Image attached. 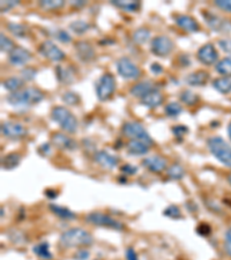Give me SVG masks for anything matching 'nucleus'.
<instances>
[{
	"label": "nucleus",
	"mask_w": 231,
	"mask_h": 260,
	"mask_svg": "<svg viewBox=\"0 0 231 260\" xmlns=\"http://www.w3.org/2000/svg\"><path fill=\"white\" fill-rule=\"evenodd\" d=\"M1 133L12 139H20L27 136V130L23 125L14 123V121H6L1 124Z\"/></svg>",
	"instance_id": "obj_11"
},
{
	"label": "nucleus",
	"mask_w": 231,
	"mask_h": 260,
	"mask_svg": "<svg viewBox=\"0 0 231 260\" xmlns=\"http://www.w3.org/2000/svg\"><path fill=\"white\" fill-rule=\"evenodd\" d=\"M150 71L154 73V74H160V73L163 72V67L160 65V64H152L150 65Z\"/></svg>",
	"instance_id": "obj_54"
},
{
	"label": "nucleus",
	"mask_w": 231,
	"mask_h": 260,
	"mask_svg": "<svg viewBox=\"0 0 231 260\" xmlns=\"http://www.w3.org/2000/svg\"><path fill=\"white\" fill-rule=\"evenodd\" d=\"M217 58H219V53L213 44H206L198 51V59L205 65H211L216 62Z\"/></svg>",
	"instance_id": "obj_14"
},
{
	"label": "nucleus",
	"mask_w": 231,
	"mask_h": 260,
	"mask_svg": "<svg viewBox=\"0 0 231 260\" xmlns=\"http://www.w3.org/2000/svg\"><path fill=\"white\" fill-rule=\"evenodd\" d=\"M95 161L98 163L99 165L103 166L104 169H114L116 165H118V159L116 156H112L111 154H109L104 150H99L95 154Z\"/></svg>",
	"instance_id": "obj_18"
},
{
	"label": "nucleus",
	"mask_w": 231,
	"mask_h": 260,
	"mask_svg": "<svg viewBox=\"0 0 231 260\" xmlns=\"http://www.w3.org/2000/svg\"><path fill=\"white\" fill-rule=\"evenodd\" d=\"M164 112L166 116H169V117H177V116H179L183 112V108L181 104L177 103V102H171V103L166 105Z\"/></svg>",
	"instance_id": "obj_37"
},
{
	"label": "nucleus",
	"mask_w": 231,
	"mask_h": 260,
	"mask_svg": "<svg viewBox=\"0 0 231 260\" xmlns=\"http://www.w3.org/2000/svg\"><path fill=\"white\" fill-rule=\"evenodd\" d=\"M46 194L47 198H56L57 197V192L53 191V190H46Z\"/></svg>",
	"instance_id": "obj_56"
},
{
	"label": "nucleus",
	"mask_w": 231,
	"mask_h": 260,
	"mask_svg": "<svg viewBox=\"0 0 231 260\" xmlns=\"http://www.w3.org/2000/svg\"><path fill=\"white\" fill-rule=\"evenodd\" d=\"M2 216H4V208L1 207V217H2Z\"/></svg>",
	"instance_id": "obj_59"
},
{
	"label": "nucleus",
	"mask_w": 231,
	"mask_h": 260,
	"mask_svg": "<svg viewBox=\"0 0 231 260\" xmlns=\"http://www.w3.org/2000/svg\"><path fill=\"white\" fill-rule=\"evenodd\" d=\"M176 24L184 30L188 31V33H197L199 28H200L198 22L193 18L188 17V15H178V17H176Z\"/></svg>",
	"instance_id": "obj_20"
},
{
	"label": "nucleus",
	"mask_w": 231,
	"mask_h": 260,
	"mask_svg": "<svg viewBox=\"0 0 231 260\" xmlns=\"http://www.w3.org/2000/svg\"><path fill=\"white\" fill-rule=\"evenodd\" d=\"M220 47H222V50L224 52L231 54V40L229 38H226V40H221L220 41Z\"/></svg>",
	"instance_id": "obj_51"
},
{
	"label": "nucleus",
	"mask_w": 231,
	"mask_h": 260,
	"mask_svg": "<svg viewBox=\"0 0 231 260\" xmlns=\"http://www.w3.org/2000/svg\"><path fill=\"white\" fill-rule=\"evenodd\" d=\"M38 51H40L42 56H44L51 62H62V60L65 59V53L51 41L43 42L40 46Z\"/></svg>",
	"instance_id": "obj_9"
},
{
	"label": "nucleus",
	"mask_w": 231,
	"mask_h": 260,
	"mask_svg": "<svg viewBox=\"0 0 231 260\" xmlns=\"http://www.w3.org/2000/svg\"><path fill=\"white\" fill-rule=\"evenodd\" d=\"M56 74L58 80L62 83H65V85H69V83L74 81V71L70 69V67L57 66Z\"/></svg>",
	"instance_id": "obj_23"
},
{
	"label": "nucleus",
	"mask_w": 231,
	"mask_h": 260,
	"mask_svg": "<svg viewBox=\"0 0 231 260\" xmlns=\"http://www.w3.org/2000/svg\"><path fill=\"white\" fill-rule=\"evenodd\" d=\"M42 152H44L46 154H49L50 153V150H49V144L46 143V144H43V146H41V148H40Z\"/></svg>",
	"instance_id": "obj_57"
},
{
	"label": "nucleus",
	"mask_w": 231,
	"mask_h": 260,
	"mask_svg": "<svg viewBox=\"0 0 231 260\" xmlns=\"http://www.w3.org/2000/svg\"><path fill=\"white\" fill-rule=\"evenodd\" d=\"M70 4H72L73 6H76V7H82V6L86 5V1L85 0H81V1H78V0H73Z\"/></svg>",
	"instance_id": "obj_55"
},
{
	"label": "nucleus",
	"mask_w": 231,
	"mask_h": 260,
	"mask_svg": "<svg viewBox=\"0 0 231 260\" xmlns=\"http://www.w3.org/2000/svg\"><path fill=\"white\" fill-rule=\"evenodd\" d=\"M37 71L35 69H31V67H25V69L21 71V78L25 80V81H31V80H34Z\"/></svg>",
	"instance_id": "obj_42"
},
{
	"label": "nucleus",
	"mask_w": 231,
	"mask_h": 260,
	"mask_svg": "<svg viewBox=\"0 0 231 260\" xmlns=\"http://www.w3.org/2000/svg\"><path fill=\"white\" fill-rule=\"evenodd\" d=\"M163 95L157 89L149 92L143 97H141V103L149 109H155L162 104Z\"/></svg>",
	"instance_id": "obj_19"
},
{
	"label": "nucleus",
	"mask_w": 231,
	"mask_h": 260,
	"mask_svg": "<svg viewBox=\"0 0 231 260\" xmlns=\"http://www.w3.org/2000/svg\"><path fill=\"white\" fill-rule=\"evenodd\" d=\"M173 49V43L169 37L157 36L153 40L150 44V50L154 54L160 57H165L171 52Z\"/></svg>",
	"instance_id": "obj_10"
},
{
	"label": "nucleus",
	"mask_w": 231,
	"mask_h": 260,
	"mask_svg": "<svg viewBox=\"0 0 231 260\" xmlns=\"http://www.w3.org/2000/svg\"><path fill=\"white\" fill-rule=\"evenodd\" d=\"M51 141L57 148L64 150H74L76 148V142L69 137L65 136L63 133H54L51 137Z\"/></svg>",
	"instance_id": "obj_17"
},
{
	"label": "nucleus",
	"mask_w": 231,
	"mask_h": 260,
	"mask_svg": "<svg viewBox=\"0 0 231 260\" xmlns=\"http://www.w3.org/2000/svg\"><path fill=\"white\" fill-rule=\"evenodd\" d=\"M50 210L52 211L57 216H59L60 219H65V220L75 219V214L66 207H62V206H59V205L52 204V205H50Z\"/></svg>",
	"instance_id": "obj_27"
},
{
	"label": "nucleus",
	"mask_w": 231,
	"mask_h": 260,
	"mask_svg": "<svg viewBox=\"0 0 231 260\" xmlns=\"http://www.w3.org/2000/svg\"><path fill=\"white\" fill-rule=\"evenodd\" d=\"M89 257V252L87 250H79L78 252L75 253L74 258L76 260H87Z\"/></svg>",
	"instance_id": "obj_52"
},
{
	"label": "nucleus",
	"mask_w": 231,
	"mask_h": 260,
	"mask_svg": "<svg viewBox=\"0 0 231 260\" xmlns=\"http://www.w3.org/2000/svg\"><path fill=\"white\" fill-rule=\"evenodd\" d=\"M116 89V80L110 73H105L99 78L96 85V95L99 101H107L114 94Z\"/></svg>",
	"instance_id": "obj_6"
},
{
	"label": "nucleus",
	"mask_w": 231,
	"mask_h": 260,
	"mask_svg": "<svg viewBox=\"0 0 231 260\" xmlns=\"http://www.w3.org/2000/svg\"><path fill=\"white\" fill-rule=\"evenodd\" d=\"M228 131H229V137H230V139H231V123L229 125V127H228Z\"/></svg>",
	"instance_id": "obj_58"
},
{
	"label": "nucleus",
	"mask_w": 231,
	"mask_h": 260,
	"mask_svg": "<svg viewBox=\"0 0 231 260\" xmlns=\"http://www.w3.org/2000/svg\"><path fill=\"white\" fill-rule=\"evenodd\" d=\"M229 182H230V184H231V173H230V176H229Z\"/></svg>",
	"instance_id": "obj_60"
},
{
	"label": "nucleus",
	"mask_w": 231,
	"mask_h": 260,
	"mask_svg": "<svg viewBox=\"0 0 231 260\" xmlns=\"http://www.w3.org/2000/svg\"><path fill=\"white\" fill-rule=\"evenodd\" d=\"M125 256H126L127 260H139L138 259V256H137L136 251H134V250L131 249V248H128L126 250V252H125Z\"/></svg>",
	"instance_id": "obj_53"
},
{
	"label": "nucleus",
	"mask_w": 231,
	"mask_h": 260,
	"mask_svg": "<svg viewBox=\"0 0 231 260\" xmlns=\"http://www.w3.org/2000/svg\"><path fill=\"white\" fill-rule=\"evenodd\" d=\"M179 98H181V101L183 102V103H185L186 105H194V104H197L199 101L198 95H195L193 92H190V91L183 92L182 94L179 95Z\"/></svg>",
	"instance_id": "obj_36"
},
{
	"label": "nucleus",
	"mask_w": 231,
	"mask_h": 260,
	"mask_svg": "<svg viewBox=\"0 0 231 260\" xmlns=\"http://www.w3.org/2000/svg\"><path fill=\"white\" fill-rule=\"evenodd\" d=\"M87 222L94 224V226L110 228L114 230H123L124 224L119 222V221L115 220L114 217L109 216L107 214L103 213H91L86 216Z\"/></svg>",
	"instance_id": "obj_7"
},
{
	"label": "nucleus",
	"mask_w": 231,
	"mask_h": 260,
	"mask_svg": "<svg viewBox=\"0 0 231 260\" xmlns=\"http://www.w3.org/2000/svg\"><path fill=\"white\" fill-rule=\"evenodd\" d=\"M187 131H188V128L186 126H183V125H177V126L172 127L173 134H175V136H177V137L184 136V134L187 133Z\"/></svg>",
	"instance_id": "obj_49"
},
{
	"label": "nucleus",
	"mask_w": 231,
	"mask_h": 260,
	"mask_svg": "<svg viewBox=\"0 0 231 260\" xmlns=\"http://www.w3.org/2000/svg\"><path fill=\"white\" fill-rule=\"evenodd\" d=\"M7 29L13 35H14V36H17V37H24L25 34H27V29H25L24 25L14 24V22L8 24Z\"/></svg>",
	"instance_id": "obj_38"
},
{
	"label": "nucleus",
	"mask_w": 231,
	"mask_h": 260,
	"mask_svg": "<svg viewBox=\"0 0 231 260\" xmlns=\"http://www.w3.org/2000/svg\"><path fill=\"white\" fill-rule=\"evenodd\" d=\"M7 235H8L9 240H11L12 243H15V244H24V243H27V238H25L24 234L22 233V231L12 230V231H9Z\"/></svg>",
	"instance_id": "obj_39"
},
{
	"label": "nucleus",
	"mask_w": 231,
	"mask_h": 260,
	"mask_svg": "<svg viewBox=\"0 0 231 260\" xmlns=\"http://www.w3.org/2000/svg\"><path fill=\"white\" fill-rule=\"evenodd\" d=\"M118 73L127 80H136L140 76V69L134 64L130 58L123 57L117 62Z\"/></svg>",
	"instance_id": "obj_8"
},
{
	"label": "nucleus",
	"mask_w": 231,
	"mask_h": 260,
	"mask_svg": "<svg viewBox=\"0 0 231 260\" xmlns=\"http://www.w3.org/2000/svg\"><path fill=\"white\" fill-rule=\"evenodd\" d=\"M142 165L152 172H162L166 168V160L160 155L146 157L142 161Z\"/></svg>",
	"instance_id": "obj_16"
},
{
	"label": "nucleus",
	"mask_w": 231,
	"mask_h": 260,
	"mask_svg": "<svg viewBox=\"0 0 231 260\" xmlns=\"http://www.w3.org/2000/svg\"><path fill=\"white\" fill-rule=\"evenodd\" d=\"M166 175L171 179H182L185 175V170L181 165L175 163V165H170L169 168L166 169Z\"/></svg>",
	"instance_id": "obj_31"
},
{
	"label": "nucleus",
	"mask_w": 231,
	"mask_h": 260,
	"mask_svg": "<svg viewBox=\"0 0 231 260\" xmlns=\"http://www.w3.org/2000/svg\"><path fill=\"white\" fill-rule=\"evenodd\" d=\"M224 250L227 255L231 257V228L226 233V243H224Z\"/></svg>",
	"instance_id": "obj_48"
},
{
	"label": "nucleus",
	"mask_w": 231,
	"mask_h": 260,
	"mask_svg": "<svg viewBox=\"0 0 231 260\" xmlns=\"http://www.w3.org/2000/svg\"><path fill=\"white\" fill-rule=\"evenodd\" d=\"M51 118L69 133H75L78 128V120L75 116L64 107H54L51 111Z\"/></svg>",
	"instance_id": "obj_3"
},
{
	"label": "nucleus",
	"mask_w": 231,
	"mask_h": 260,
	"mask_svg": "<svg viewBox=\"0 0 231 260\" xmlns=\"http://www.w3.org/2000/svg\"><path fill=\"white\" fill-rule=\"evenodd\" d=\"M0 47H1L2 52H8V53H11L12 51L15 49L14 43H13L8 37H6L4 34L0 35Z\"/></svg>",
	"instance_id": "obj_40"
},
{
	"label": "nucleus",
	"mask_w": 231,
	"mask_h": 260,
	"mask_svg": "<svg viewBox=\"0 0 231 260\" xmlns=\"http://www.w3.org/2000/svg\"><path fill=\"white\" fill-rule=\"evenodd\" d=\"M33 251L35 255H36L38 258L43 259V260H50L52 259V255L49 251V243L44 242L41 244H37V245L34 246Z\"/></svg>",
	"instance_id": "obj_28"
},
{
	"label": "nucleus",
	"mask_w": 231,
	"mask_h": 260,
	"mask_svg": "<svg viewBox=\"0 0 231 260\" xmlns=\"http://www.w3.org/2000/svg\"><path fill=\"white\" fill-rule=\"evenodd\" d=\"M150 37V31L146 28H140L138 30L134 31L133 34V41L138 44H143L149 40Z\"/></svg>",
	"instance_id": "obj_34"
},
{
	"label": "nucleus",
	"mask_w": 231,
	"mask_h": 260,
	"mask_svg": "<svg viewBox=\"0 0 231 260\" xmlns=\"http://www.w3.org/2000/svg\"><path fill=\"white\" fill-rule=\"evenodd\" d=\"M65 1L62 0H42L40 1V6L46 11H54V9H59L64 7Z\"/></svg>",
	"instance_id": "obj_33"
},
{
	"label": "nucleus",
	"mask_w": 231,
	"mask_h": 260,
	"mask_svg": "<svg viewBox=\"0 0 231 260\" xmlns=\"http://www.w3.org/2000/svg\"><path fill=\"white\" fill-rule=\"evenodd\" d=\"M215 70H216L220 74L226 75V76H231V59L230 58H224V59L220 60V62L216 64Z\"/></svg>",
	"instance_id": "obj_32"
},
{
	"label": "nucleus",
	"mask_w": 231,
	"mask_h": 260,
	"mask_svg": "<svg viewBox=\"0 0 231 260\" xmlns=\"http://www.w3.org/2000/svg\"><path fill=\"white\" fill-rule=\"evenodd\" d=\"M44 98L42 91L35 87H29L23 91L12 93L7 96V102L14 107H29V105L40 103Z\"/></svg>",
	"instance_id": "obj_2"
},
{
	"label": "nucleus",
	"mask_w": 231,
	"mask_h": 260,
	"mask_svg": "<svg viewBox=\"0 0 231 260\" xmlns=\"http://www.w3.org/2000/svg\"><path fill=\"white\" fill-rule=\"evenodd\" d=\"M123 133L125 137L130 138L131 140H140L149 147L154 144L153 139L144 130V127L137 121H128V123L124 124Z\"/></svg>",
	"instance_id": "obj_5"
},
{
	"label": "nucleus",
	"mask_w": 231,
	"mask_h": 260,
	"mask_svg": "<svg viewBox=\"0 0 231 260\" xmlns=\"http://www.w3.org/2000/svg\"><path fill=\"white\" fill-rule=\"evenodd\" d=\"M204 17L206 19V22L207 24L209 25V27L213 29L215 31H219V33H227V31H229L228 29H229V24H228V22H226L223 20L222 18H220L219 15H215L213 13H209V12H204Z\"/></svg>",
	"instance_id": "obj_15"
},
{
	"label": "nucleus",
	"mask_w": 231,
	"mask_h": 260,
	"mask_svg": "<svg viewBox=\"0 0 231 260\" xmlns=\"http://www.w3.org/2000/svg\"><path fill=\"white\" fill-rule=\"evenodd\" d=\"M2 85H4V87L6 89H7V91L12 92V93H15L21 88L22 85H23V79L17 78V76H13V78L6 79L5 81L2 82Z\"/></svg>",
	"instance_id": "obj_30"
},
{
	"label": "nucleus",
	"mask_w": 231,
	"mask_h": 260,
	"mask_svg": "<svg viewBox=\"0 0 231 260\" xmlns=\"http://www.w3.org/2000/svg\"><path fill=\"white\" fill-rule=\"evenodd\" d=\"M69 28H70V30L74 31L75 34L82 35V34H85L86 31L89 30L91 24H87V22L83 20H76L69 24Z\"/></svg>",
	"instance_id": "obj_35"
},
{
	"label": "nucleus",
	"mask_w": 231,
	"mask_h": 260,
	"mask_svg": "<svg viewBox=\"0 0 231 260\" xmlns=\"http://www.w3.org/2000/svg\"><path fill=\"white\" fill-rule=\"evenodd\" d=\"M208 147L213 155L224 165L231 168V146L222 138L213 137L208 140Z\"/></svg>",
	"instance_id": "obj_4"
},
{
	"label": "nucleus",
	"mask_w": 231,
	"mask_h": 260,
	"mask_svg": "<svg viewBox=\"0 0 231 260\" xmlns=\"http://www.w3.org/2000/svg\"><path fill=\"white\" fill-rule=\"evenodd\" d=\"M213 86L217 92L222 93V94H229V93H231V80L228 78H220L214 80Z\"/></svg>",
	"instance_id": "obj_29"
},
{
	"label": "nucleus",
	"mask_w": 231,
	"mask_h": 260,
	"mask_svg": "<svg viewBox=\"0 0 231 260\" xmlns=\"http://www.w3.org/2000/svg\"><path fill=\"white\" fill-rule=\"evenodd\" d=\"M63 101L69 105H76L80 103V97L75 93L73 92H66L63 95Z\"/></svg>",
	"instance_id": "obj_41"
},
{
	"label": "nucleus",
	"mask_w": 231,
	"mask_h": 260,
	"mask_svg": "<svg viewBox=\"0 0 231 260\" xmlns=\"http://www.w3.org/2000/svg\"><path fill=\"white\" fill-rule=\"evenodd\" d=\"M215 5L223 11L231 13V0H216Z\"/></svg>",
	"instance_id": "obj_45"
},
{
	"label": "nucleus",
	"mask_w": 231,
	"mask_h": 260,
	"mask_svg": "<svg viewBox=\"0 0 231 260\" xmlns=\"http://www.w3.org/2000/svg\"><path fill=\"white\" fill-rule=\"evenodd\" d=\"M59 243L63 248H80V246L92 245L94 243V238L88 231L82 228H72L63 233Z\"/></svg>",
	"instance_id": "obj_1"
},
{
	"label": "nucleus",
	"mask_w": 231,
	"mask_h": 260,
	"mask_svg": "<svg viewBox=\"0 0 231 260\" xmlns=\"http://www.w3.org/2000/svg\"><path fill=\"white\" fill-rule=\"evenodd\" d=\"M154 85L153 82L150 81H142V82H139L137 83V85H134L132 88H131V95L132 96H136V97H143L144 95L148 94L149 92L154 91Z\"/></svg>",
	"instance_id": "obj_22"
},
{
	"label": "nucleus",
	"mask_w": 231,
	"mask_h": 260,
	"mask_svg": "<svg viewBox=\"0 0 231 260\" xmlns=\"http://www.w3.org/2000/svg\"><path fill=\"white\" fill-rule=\"evenodd\" d=\"M111 4L126 12H136L141 5L139 0H111Z\"/></svg>",
	"instance_id": "obj_25"
},
{
	"label": "nucleus",
	"mask_w": 231,
	"mask_h": 260,
	"mask_svg": "<svg viewBox=\"0 0 231 260\" xmlns=\"http://www.w3.org/2000/svg\"><path fill=\"white\" fill-rule=\"evenodd\" d=\"M21 162V155L18 153H11L2 157L1 168L6 170H11L17 168Z\"/></svg>",
	"instance_id": "obj_26"
},
{
	"label": "nucleus",
	"mask_w": 231,
	"mask_h": 260,
	"mask_svg": "<svg viewBox=\"0 0 231 260\" xmlns=\"http://www.w3.org/2000/svg\"><path fill=\"white\" fill-rule=\"evenodd\" d=\"M209 80V74L206 71H197L186 76L185 81L190 86H205Z\"/></svg>",
	"instance_id": "obj_21"
},
{
	"label": "nucleus",
	"mask_w": 231,
	"mask_h": 260,
	"mask_svg": "<svg viewBox=\"0 0 231 260\" xmlns=\"http://www.w3.org/2000/svg\"><path fill=\"white\" fill-rule=\"evenodd\" d=\"M31 53L28 50L23 49L21 47H15V49L9 53L8 60L12 65L15 66H23L31 60Z\"/></svg>",
	"instance_id": "obj_12"
},
{
	"label": "nucleus",
	"mask_w": 231,
	"mask_h": 260,
	"mask_svg": "<svg viewBox=\"0 0 231 260\" xmlns=\"http://www.w3.org/2000/svg\"><path fill=\"white\" fill-rule=\"evenodd\" d=\"M121 172H124L125 175H134V173L138 172V168L134 165H125L120 168Z\"/></svg>",
	"instance_id": "obj_50"
},
{
	"label": "nucleus",
	"mask_w": 231,
	"mask_h": 260,
	"mask_svg": "<svg viewBox=\"0 0 231 260\" xmlns=\"http://www.w3.org/2000/svg\"><path fill=\"white\" fill-rule=\"evenodd\" d=\"M56 37L60 42H63V43H69V42L72 41V38H70L69 34L67 33L66 30H63V29H60V30L57 31V33H56Z\"/></svg>",
	"instance_id": "obj_44"
},
{
	"label": "nucleus",
	"mask_w": 231,
	"mask_h": 260,
	"mask_svg": "<svg viewBox=\"0 0 231 260\" xmlns=\"http://www.w3.org/2000/svg\"><path fill=\"white\" fill-rule=\"evenodd\" d=\"M75 52L76 56L81 62L83 63H89L92 60H94L95 58V50L88 42L81 41L78 42L75 44Z\"/></svg>",
	"instance_id": "obj_13"
},
{
	"label": "nucleus",
	"mask_w": 231,
	"mask_h": 260,
	"mask_svg": "<svg viewBox=\"0 0 231 260\" xmlns=\"http://www.w3.org/2000/svg\"><path fill=\"white\" fill-rule=\"evenodd\" d=\"M149 146L140 140H130L127 143V152L132 155H144L148 152Z\"/></svg>",
	"instance_id": "obj_24"
},
{
	"label": "nucleus",
	"mask_w": 231,
	"mask_h": 260,
	"mask_svg": "<svg viewBox=\"0 0 231 260\" xmlns=\"http://www.w3.org/2000/svg\"><path fill=\"white\" fill-rule=\"evenodd\" d=\"M197 231H198V234L199 235H201V236H208L210 234V227L208 226L207 223H200L198 226L197 228Z\"/></svg>",
	"instance_id": "obj_47"
},
{
	"label": "nucleus",
	"mask_w": 231,
	"mask_h": 260,
	"mask_svg": "<svg viewBox=\"0 0 231 260\" xmlns=\"http://www.w3.org/2000/svg\"><path fill=\"white\" fill-rule=\"evenodd\" d=\"M163 213H164L165 216L171 217V219H179V217H181V211H179V208L175 206V205L166 207Z\"/></svg>",
	"instance_id": "obj_43"
},
{
	"label": "nucleus",
	"mask_w": 231,
	"mask_h": 260,
	"mask_svg": "<svg viewBox=\"0 0 231 260\" xmlns=\"http://www.w3.org/2000/svg\"><path fill=\"white\" fill-rule=\"evenodd\" d=\"M19 5V1H12V0H8V1H4L2 0L1 2H0V7H1V12H8L11 8H14L15 6Z\"/></svg>",
	"instance_id": "obj_46"
}]
</instances>
